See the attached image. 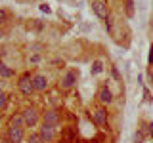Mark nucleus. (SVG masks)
<instances>
[{
  "instance_id": "nucleus-1",
  "label": "nucleus",
  "mask_w": 153,
  "mask_h": 143,
  "mask_svg": "<svg viewBox=\"0 0 153 143\" xmlns=\"http://www.w3.org/2000/svg\"><path fill=\"white\" fill-rule=\"evenodd\" d=\"M19 90H21L25 95H31L33 92H35V86H33L31 74H23L21 78H19Z\"/></svg>"
},
{
  "instance_id": "nucleus-2",
  "label": "nucleus",
  "mask_w": 153,
  "mask_h": 143,
  "mask_svg": "<svg viewBox=\"0 0 153 143\" xmlns=\"http://www.w3.org/2000/svg\"><path fill=\"white\" fill-rule=\"evenodd\" d=\"M38 136H40L42 141H54L56 139V126H52V124H42Z\"/></svg>"
},
{
  "instance_id": "nucleus-3",
  "label": "nucleus",
  "mask_w": 153,
  "mask_h": 143,
  "mask_svg": "<svg viewBox=\"0 0 153 143\" xmlns=\"http://www.w3.org/2000/svg\"><path fill=\"white\" fill-rule=\"evenodd\" d=\"M8 139H10V143H21L23 141V128L12 124L8 130Z\"/></svg>"
},
{
  "instance_id": "nucleus-4",
  "label": "nucleus",
  "mask_w": 153,
  "mask_h": 143,
  "mask_svg": "<svg viewBox=\"0 0 153 143\" xmlns=\"http://www.w3.org/2000/svg\"><path fill=\"white\" fill-rule=\"evenodd\" d=\"M92 10H94V13L98 17H103L105 19V17L109 15V13H107V4H105L103 0H96V2L92 4Z\"/></svg>"
},
{
  "instance_id": "nucleus-5",
  "label": "nucleus",
  "mask_w": 153,
  "mask_h": 143,
  "mask_svg": "<svg viewBox=\"0 0 153 143\" xmlns=\"http://www.w3.org/2000/svg\"><path fill=\"white\" fill-rule=\"evenodd\" d=\"M36 118H38V114L35 109H27L25 113H23V120H25L27 126H35L36 124Z\"/></svg>"
},
{
  "instance_id": "nucleus-6",
  "label": "nucleus",
  "mask_w": 153,
  "mask_h": 143,
  "mask_svg": "<svg viewBox=\"0 0 153 143\" xmlns=\"http://www.w3.org/2000/svg\"><path fill=\"white\" fill-rule=\"evenodd\" d=\"M33 86H35V90H38V92L46 90V88H48V80H46V76H42V74L33 76Z\"/></svg>"
},
{
  "instance_id": "nucleus-7",
  "label": "nucleus",
  "mask_w": 153,
  "mask_h": 143,
  "mask_svg": "<svg viewBox=\"0 0 153 143\" xmlns=\"http://www.w3.org/2000/svg\"><path fill=\"white\" fill-rule=\"evenodd\" d=\"M94 120L98 122L100 126L107 124V111H105V109H96L94 111Z\"/></svg>"
},
{
  "instance_id": "nucleus-8",
  "label": "nucleus",
  "mask_w": 153,
  "mask_h": 143,
  "mask_svg": "<svg viewBox=\"0 0 153 143\" xmlns=\"http://www.w3.org/2000/svg\"><path fill=\"white\" fill-rule=\"evenodd\" d=\"M57 122H59V114H57V111L44 113V124H52V126H56Z\"/></svg>"
},
{
  "instance_id": "nucleus-9",
  "label": "nucleus",
  "mask_w": 153,
  "mask_h": 143,
  "mask_svg": "<svg viewBox=\"0 0 153 143\" xmlns=\"http://www.w3.org/2000/svg\"><path fill=\"white\" fill-rule=\"evenodd\" d=\"M75 82H76V74L75 73H67L63 76V80H61V86H63V88H73Z\"/></svg>"
},
{
  "instance_id": "nucleus-10",
  "label": "nucleus",
  "mask_w": 153,
  "mask_h": 143,
  "mask_svg": "<svg viewBox=\"0 0 153 143\" xmlns=\"http://www.w3.org/2000/svg\"><path fill=\"white\" fill-rule=\"evenodd\" d=\"M100 99H102V103H111L113 95H111V92H109L107 88H103L102 92H100Z\"/></svg>"
},
{
  "instance_id": "nucleus-11",
  "label": "nucleus",
  "mask_w": 153,
  "mask_h": 143,
  "mask_svg": "<svg viewBox=\"0 0 153 143\" xmlns=\"http://www.w3.org/2000/svg\"><path fill=\"white\" fill-rule=\"evenodd\" d=\"M0 76H4V78H10V76H13V71L10 69L8 65L0 63Z\"/></svg>"
},
{
  "instance_id": "nucleus-12",
  "label": "nucleus",
  "mask_w": 153,
  "mask_h": 143,
  "mask_svg": "<svg viewBox=\"0 0 153 143\" xmlns=\"http://www.w3.org/2000/svg\"><path fill=\"white\" fill-rule=\"evenodd\" d=\"M102 71H103V63H102V61H96L94 67H92V74H100Z\"/></svg>"
},
{
  "instance_id": "nucleus-13",
  "label": "nucleus",
  "mask_w": 153,
  "mask_h": 143,
  "mask_svg": "<svg viewBox=\"0 0 153 143\" xmlns=\"http://www.w3.org/2000/svg\"><path fill=\"white\" fill-rule=\"evenodd\" d=\"M126 13H128V17L134 15V0H126Z\"/></svg>"
},
{
  "instance_id": "nucleus-14",
  "label": "nucleus",
  "mask_w": 153,
  "mask_h": 143,
  "mask_svg": "<svg viewBox=\"0 0 153 143\" xmlns=\"http://www.w3.org/2000/svg\"><path fill=\"white\" fill-rule=\"evenodd\" d=\"M12 124H13V126H23V124H25V120H23V114H21V116H13Z\"/></svg>"
},
{
  "instance_id": "nucleus-15",
  "label": "nucleus",
  "mask_w": 153,
  "mask_h": 143,
  "mask_svg": "<svg viewBox=\"0 0 153 143\" xmlns=\"http://www.w3.org/2000/svg\"><path fill=\"white\" fill-rule=\"evenodd\" d=\"M6 101H8V99H6V94H2V92H0V109H4V107H6Z\"/></svg>"
},
{
  "instance_id": "nucleus-16",
  "label": "nucleus",
  "mask_w": 153,
  "mask_h": 143,
  "mask_svg": "<svg viewBox=\"0 0 153 143\" xmlns=\"http://www.w3.org/2000/svg\"><path fill=\"white\" fill-rule=\"evenodd\" d=\"M29 143H42V139H40V136H31L29 137Z\"/></svg>"
},
{
  "instance_id": "nucleus-17",
  "label": "nucleus",
  "mask_w": 153,
  "mask_h": 143,
  "mask_svg": "<svg viewBox=\"0 0 153 143\" xmlns=\"http://www.w3.org/2000/svg\"><path fill=\"white\" fill-rule=\"evenodd\" d=\"M105 19H107V21H105V29H107V31H111V29H113V23H111V17H105Z\"/></svg>"
},
{
  "instance_id": "nucleus-18",
  "label": "nucleus",
  "mask_w": 153,
  "mask_h": 143,
  "mask_svg": "<svg viewBox=\"0 0 153 143\" xmlns=\"http://www.w3.org/2000/svg\"><path fill=\"white\" fill-rule=\"evenodd\" d=\"M4 19H6V12H4V10H0V23H2Z\"/></svg>"
},
{
  "instance_id": "nucleus-19",
  "label": "nucleus",
  "mask_w": 153,
  "mask_h": 143,
  "mask_svg": "<svg viewBox=\"0 0 153 143\" xmlns=\"http://www.w3.org/2000/svg\"><path fill=\"white\" fill-rule=\"evenodd\" d=\"M134 141H136V143H142V133H136V137H134Z\"/></svg>"
},
{
  "instance_id": "nucleus-20",
  "label": "nucleus",
  "mask_w": 153,
  "mask_h": 143,
  "mask_svg": "<svg viewBox=\"0 0 153 143\" xmlns=\"http://www.w3.org/2000/svg\"><path fill=\"white\" fill-rule=\"evenodd\" d=\"M149 63H151V65H153V46H151V48H149Z\"/></svg>"
},
{
  "instance_id": "nucleus-21",
  "label": "nucleus",
  "mask_w": 153,
  "mask_h": 143,
  "mask_svg": "<svg viewBox=\"0 0 153 143\" xmlns=\"http://www.w3.org/2000/svg\"><path fill=\"white\" fill-rule=\"evenodd\" d=\"M40 10H42V12H46V13H50V8H48L46 4H44V6H40Z\"/></svg>"
}]
</instances>
